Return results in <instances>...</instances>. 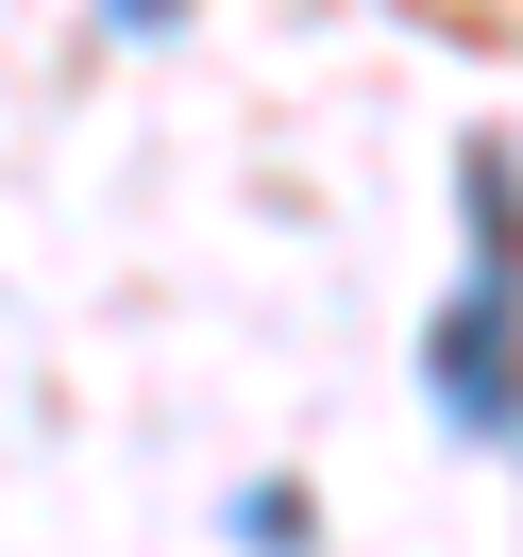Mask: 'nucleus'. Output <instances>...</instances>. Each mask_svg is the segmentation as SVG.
<instances>
[{"mask_svg":"<svg viewBox=\"0 0 523 557\" xmlns=\"http://www.w3.org/2000/svg\"><path fill=\"white\" fill-rule=\"evenodd\" d=\"M456 220H473V287L439 305L422 372H439V406L473 440H523V186H507V152L456 170Z\"/></svg>","mask_w":523,"mask_h":557,"instance_id":"1","label":"nucleus"},{"mask_svg":"<svg viewBox=\"0 0 523 557\" xmlns=\"http://www.w3.org/2000/svg\"><path fill=\"white\" fill-rule=\"evenodd\" d=\"M119 35H170V0H119Z\"/></svg>","mask_w":523,"mask_h":557,"instance_id":"2","label":"nucleus"}]
</instances>
